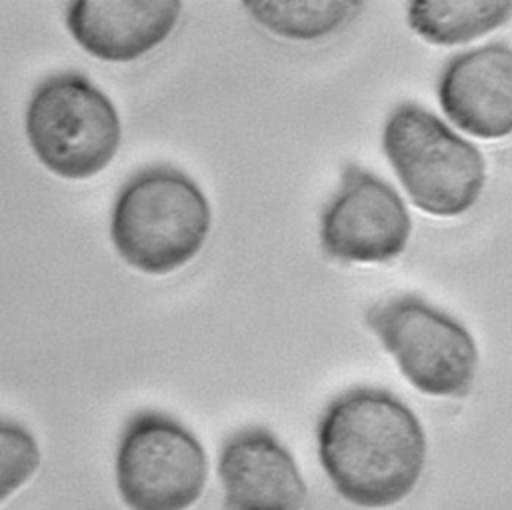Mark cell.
I'll use <instances>...</instances> for the list:
<instances>
[{"label": "cell", "instance_id": "obj_1", "mask_svg": "<svg viewBox=\"0 0 512 510\" xmlns=\"http://www.w3.org/2000/svg\"><path fill=\"white\" fill-rule=\"evenodd\" d=\"M316 442L336 492L368 510L402 502L426 464V434L418 416L382 388L358 386L332 398L318 420Z\"/></svg>", "mask_w": 512, "mask_h": 510}, {"label": "cell", "instance_id": "obj_2", "mask_svg": "<svg viewBox=\"0 0 512 510\" xmlns=\"http://www.w3.org/2000/svg\"><path fill=\"white\" fill-rule=\"evenodd\" d=\"M212 210L202 188L182 170L150 166L118 192L110 238L124 262L146 274H168L204 246Z\"/></svg>", "mask_w": 512, "mask_h": 510}, {"label": "cell", "instance_id": "obj_3", "mask_svg": "<svg viewBox=\"0 0 512 510\" xmlns=\"http://www.w3.org/2000/svg\"><path fill=\"white\" fill-rule=\"evenodd\" d=\"M382 150L414 206L426 214L460 216L484 190L482 152L420 104L392 108L382 130Z\"/></svg>", "mask_w": 512, "mask_h": 510}, {"label": "cell", "instance_id": "obj_4", "mask_svg": "<svg viewBox=\"0 0 512 510\" xmlns=\"http://www.w3.org/2000/svg\"><path fill=\"white\" fill-rule=\"evenodd\" d=\"M26 136L56 176L82 180L104 170L120 146V118L108 96L78 72L46 78L26 106Z\"/></svg>", "mask_w": 512, "mask_h": 510}, {"label": "cell", "instance_id": "obj_5", "mask_svg": "<svg viewBox=\"0 0 512 510\" xmlns=\"http://www.w3.org/2000/svg\"><path fill=\"white\" fill-rule=\"evenodd\" d=\"M364 322L418 392L464 398L472 390L478 346L468 328L448 312L420 296L402 294L372 304Z\"/></svg>", "mask_w": 512, "mask_h": 510}, {"label": "cell", "instance_id": "obj_6", "mask_svg": "<svg viewBox=\"0 0 512 510\" xmlns=\"http://www.w3.org/2000/svg\"><path fill=\"white\" fill-rule=\"evenodd\" d=\"M206 478V452L178 420L162 412L128 420L116 452V484L130 510H188Z\"/></svg>", "mask_w": 512, "mask_h": 510}, {"label": "cell", "instance_id": "obj_7", "mask_svg": "<svg viewBox=\"0 0 512 510\" xmlns=\"http://www.w3.org/2000/svg\"><path fill=\"white\" fill-rule=\"evenodd\" d=\"M410 232L400 194L370 170L348 164L320 216L322 250L340 262H390L406 250Z\"/></svg>", "mask_w": 512, "mask_h": 510}, {"label": "cell", "instance_id": "obj_8", "mask_svg": "<svg viewBox=\"0 0 512 510\" xmlns=\"http://www.w3.org/2000/svg\"><path fill=\"white\" fill-rule=\"evenodd\" d=\"M446 118L462 132L498 140L512 134V46L488 42L452 56L436 82Z\"/></svg>", "mask_w": 512, "mask_h": 510}, {"label": "cell", "instance_id": "obj_9", "mask_svg": "<svg viewBox=\"0 0 512 510\" xmlns=\"http://www.w3.org/2000/svg\"><path fill=\"white\" fill-rule=\"evenodd\" d=\"M218 476L226 510H302L308 498L294 456L262 426L240 428L226 438Z\"/></svg>", "mask_w": 512, "mask_h": 510}, {"label": "cell", "instance_id": "obj_10", "mask_svg": "<svg viewBox=\"0 0 512 510\" xmlns=\"http://www.w3.org/2000/svg\"><path fill=\"white\" fill-rule=\"evenodd\" d=\"M176 0H82L66 8V26L88 54L130 62L162 44L178 22Z\"/></svg>", "mask_w": 512, "mask_h": 510}, {"label": "cell", "instance_id": "obj_11", "mask_svg": "<svg viewBox=\"0 0 512 510\" xmlns=\"http://www.w3.org/2000/svg\"><path fill=\"white\" fill-rule=\"evenodd\" d=\"M512 18L508 0H414L406 22L422 40L438 46L472 42Z\"/></svg>", "mask_w": 512, "mask_h": 510}, {"label": "cell", "instance_id": "obj_12", "mask_svg": "<svg viewBox=\"0 0 512 510\" xmlns=\"http://www.w3.org/2000/svg\"><path fill=\"white\" fill-rule=\"evenodd\" d=\"M250 18L288 40H318L350 24L364 8L360 0H250Z\"/></svg>", "mask_w": 512, "mask_h": 510}, {"label": "cell", "instance_id": "obj_13", "mask_svg": "<svg viewBox=\"0 0 512 510\" xmlns=\"http://www.w3.org/2000/svg\"><path fill=\"white\" fill-rule=\"evenodd\" d=\"M40 466L34 436L20 424L0 418V502L26 484Z\"/></svg>", "mask_w": 512, "mask_h": 510}]
</instances>
